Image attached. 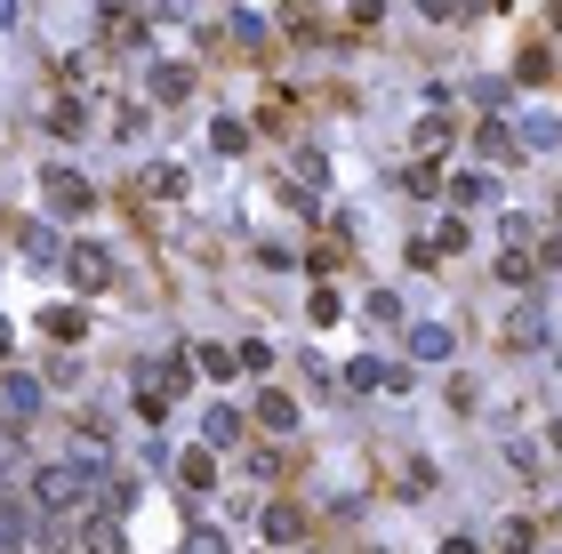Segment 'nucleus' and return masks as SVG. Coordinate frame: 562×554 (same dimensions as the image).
<instances>
[{"instance_id":"nucleus-12","label":"nucleus","mask_w":562,"mask_h":554,"mask_svg":"<svg viewBox=\"0 0 562 554\" xmlns=\"http://www.w3.org/2000/svg\"><path fill=\"white\" fill-rule=\"evenodd\" d=\"M177 482H185V490H217V450H201V442H193V450L177 458Z\"/></svg>"},{"instance_id":"nucleus-30","label":"nucleus","mask_w":562,"mask_h":554,"mask_svg":"<svg viewBox=\"0 0 562 554\" xmlns=\"http://www.w3.org/2000/svg\"><path fill=\"white\" fill-rule=\"evenodd\" d=\"M145 193H170L177 201L185 193V169H145Z\"/></svg>"},{"instance_id":"nucleus-4","label":"nucleus","mask_w":562,"mask_h":554,"mask_svg":"<svg viewBox=\"0 0 562 554\" xmlns=\"http://www.w3.org/2000/svg\"><path fill=\"white\" fill-rule=\"evenodd\" d=\"M65 274H73V290H80V298H105V281H113V250H105V241H65Z\"/></svg>"},{"instance_id":"nucleus-42","label":"nucleus","mask_w":562,"mask_h":554,"mask_svg":"<svg viewBox=\"0 0 562 554\" xmlns=\"http://www.w3.org/2000/svg\"><path fill=\"white\" fill-rule=\"evenodd\" d=\"M554 522H562V515H554Z\"/></svg>"},{"instance_id":"nucleus-25","label":"nucleus","mask_w":562,"mask_h":554,"mask_svg":"<svg viewBox=\"0 0 562 554\" xmlns=\"http://www.w3.org/2000/svg\"><path fill=\"white\" fill-rule=\"evenodd\" d=\"M419 153H426V161H434V153H450V121H442V113H426V121H419Z\"/></svg>"},{"instance_id":"nucleus-11","label":"nucleus","mask_w":562,"mask_h":554,"mask_svg":"<svg viewBox=\"0 0 562 554\" xmlns=\"http://www.w3.org/2000/svg\"><path fill=\"white\" fill-rule=\"evenodd\" d=\"M474 153L498 161V169H507V161H523V146H514V129H507V121H483V129H474Z\"/></svg>"},{"instance_id":"nucleus-14","label":"nucleus","mask_w":562,"mask_h":554,"mask_svg":"<svg viewBox=\"0 0 562 554\" xmlns=\"http://www.w3.org/2000/svg\"><path fill=\"white\" fill-rule=\"evenodd\" d=\"M514 146H530V153H554V146H562V121H554V113H530L523 129H514Z\"/></svg>"},{"instance_id":"nucleus-34","label":"nucleus","mask_w":562,"mask_h":554,"mask_svg":"<svg viewBox=\"0 0 562 554\" xmlns=\"http://www.w3.org/2000/svg\"><path fill=\"white\" fill-rule=\"evenodd\" d=\"M97 16H105V25H129V0H97Z\"/></svg>"},{"instance_id":"nucleus-2","label":"nucleus","mask_w":562,"mask_h":554,"mask_svg":"<svg viewBox=\"0 0 562 554\" xmlns=\"http://www.w3.org/2000/svg\"><path fill=\"white\" fill-rule=\"evenodd\" d=\"M40 201H49L57 217H89L97 210V185L80 169H65V161H49V169H40Z\"/></svg>"},{"instance_id":"nucleus-3","label":"nucleus","mask_w":562,"mask_h":554,"mask_svg":"<svg viewBox=\"0 0 562 554\" xmlns=\"http://www.w3.org/2000/svg\"><path fill=\"white\" fill-rule=\"evenodd\" d=\"M40 539H49V515H40L33 499H9V490H0V554H33Z\"/></svg>"},{"instance_id":"nucleus-10","label":"nucleus","mask_w":562,"mask_h":554,"mask_svg":"<svg viewBox=\"0 0 562 554\" xmlns=\"http://www.w3.org/2000/svg\"><path fill=\"white\" fill-rule=\"evenodd\" d=\"M258 530H265V546H298V539H305V522H298V506H289V499H274V506H265V515H258Z\"/></svg>"},{"instance_id":"nucleus-17","label":"nucleus","mask_w":562,"mask_h":554,"mask_svg":"<svg viewBox=\"0 0 562 554\" xmlns=\"http://www.w3.org/2000/svg\"><path fill=\"white\" fill-rule=\"evenodd\" d=\"M40 330H49V338H89V314H80V305H49V314H40Z\"/></svg>"},{"instance_id":"nucleus-37","label":"nucleus","mask_w":562,"mask_h":554,"mask_svg":"<svg viewBox=\"0 0 562 554\" xmlns=\"http://www.w3.org/2000/svg\"><path fill=\"white\" fill-rule=\"evenodd\" d=\"M547 25H554V40H562V0H547Z\"/></svg>"},{"instance_id":"nucleus-21","label":"nucleus","mask_w":562,"mask_h":554,"mask_svg":"<svg viewBox=\"0 0 562 554\" xmlns=\"http://www.w3.org/2000/svg\"><path fill=\"white\" fill-rule=\"evenodd\" d=\"M225 40H234V49H258V40H265V16H258V9H234V16H225Z\"/></svg>"},{"instance_id":"nucleus-24","label":"nucleus","mask_w":562,"mask_h":554,"mask_svg":"<svg viewBox=\"0 0 562 554\" xmlns=\"http://www.w3.org/2000/svg\"><path fill=\"white\" fill-rule=\"evenodd\" d=\"M258 418L274 426V435H298V402L289 394H258Z\"/></svg>"},{"instance_id":"nucleus-6","label":"nucleus","mask_w":562,"mask_h":554,"mask_svg":"<svg viewBox=\"0 0 562 554\" xmlns=\"http://www.w3.org/2000/svg\"><path fill=\"white\" fill-rule=\"evenodd\" d=\"M0 410H9V418H40V410H49L33 369H9V378H0Z\"/></svg>"},{"instance_id":"nucleus-26","label":"nucleus","mask_w":562,"mask_h":554,"mask_svg":"<svg viewBox=\"0 0 562 554\" xmlns=\"http://www.w3.org/2000/svg\"><path fill=\"white\" fill-rule=\"evenodd\" d=\"M210 146H217V153H241V146H249V129H241L234 113H217V129H210Z\"/></svg>"},{"instance_id":"nucleus-35","label":"nucleus","mask_w":562,"mask_h":554,"mask_svg":"<svg viewBox=\"0 0 562 554\" xmlns=\"http://www.w3.org/2000/svg\"><path fill=\"white\" fill-rule=\"evenodd\" d=\"M419 16H434V25H442V16H458V0H419Z\"/></svg>"},{"instance_id":"nucleus-40","label":"nucleus","mask_w":562,"mask_h":554,"mask_svg":"<svg viewBox=\"0 0 562 554\" xmlns=\"http://www.w3.org/2000/svg\"><path fill=\"white\" fill-rule=\"evenodd\" d=\"M554 210H562V201H554Z\"/></svg>"},{"instance_id":"nucleus-32","label":"nucleus","mask_w":562,"mask_h":554,"mask_svg":"<svg viewBox=\"0 0 562 554\" xmlns=\"http://www.w3.org/2000/svg\"><path fill=\"white\" fill-rule=\"evenodd\" d=\"M289 169H298L305 185H314V193H322V185H329V169H322V153H298V161H289Z\"/></svg>"},{"instance_id":"nucleus-41","label":"nucleus","mask_w":562,"mask_h":554,"mask_svg":"<svg viewBox=\"0 0 562 554\" xmlns=\"http://www.w3.org/2000/svg\"><path fill=\"white\" fill-rule=\"evenodd\" d=\"M554 362H562V354H554Z\"/></svg>"},{"instance_id":"nucleus-19","label":"nucleus","mask_w":562,"mask_h":554,"mask_svg":"<svg viewBox=\"0 0 562 554\" xmlns=\"http://www.w3.org/2000/svg\"><path fill=\"white\" fill-rule=\"evenodd\" d=\"M234 345H193V378H234Z\"/></svg>"},{"instance_id":"nucleus-39","label":"nucleus","mask_w":562,"mask_h":554,"mask_svg":"<svg viewBox=\"0 0 562 554\" xmlns=\"http://www.w3.org/2000/svg\"><path fill=\"white\" fill-rule=\"evenodd\" d=\"M9 345H16V330H9V314H0V354H9Z\"/></svg>"},{"instance_id":"nucleus-38","label":"nucleus","mask_w":562,"mask_h":554,"mask_svg":"<svg viewBox=\"0 0 562 554\" xmlns=\"http://www.w3.org/2000/svg\"><path fill=\"white\" fill-rule=\"evenodd\" d=\"M16 25V0H0V33H9Z\"/></svg>"},{"instance_id":"nucleus-15","label":"nucleus","mask_w":562,"mask_h":554,"mask_svg":"<svg viewBox=\"0 0 562 554\" xmlns=\"http://www.w3.org/2000/svg\"><path fill=\"white\" fill-rule=\"evenodd\" d=\"M25 257L33 265H65V234H57V225H25Z\"/></svg>"},{"instance_id":"nucleus-13","label":"nucleus","mask_w":562,"mask_h":554,"mask_svg":"<svg viewBox=\"0 0 562 554\" xmlns=\"http://www.w3.org/2000/svg\"><path fill=\"white\" fill-rule=\"evenodd\" d=\"M241 442V410L225 402V410H210V418H201V450H234Z\"/></svg>"},{"instance_id":"nucleus-18","label":"nucleus","mask_w":562,"mask_h":554,"mask_svg":"<svg viewBox=\"0 0 562 554\" xmlns=\"http://www.w3.org/2000/svg\"><path fill=\"white\" fill-rule=\"evenodd\" d=\"M153 386H161V394H185V386H193V354H170V362H153Z\"/></svg>"},{"instance_id":"nucleus-7","label":"nucleus","mask_w":562,"mask_h":554,"mask_svg":"<svg viewBox=\"0 0 562 554\" xmlns=\"http://www.w3.org/2000/svg\"><path fill=\"white\" fill-rule=\"evenodd\" d=\"M402 345H410L419 362H450V354H458V338L442 330V322H410V330H402Z\"/></svg>"},{"instance_id":"nucleus-23","label":"nucleus","mask_w":562,"mask_h":554,"mask_svg":"<svg viewBox=\"0 0 562 554\" xmlns=\"http://www.w3.org/2000/svg\"><path fill=\"white\" fill-rule=\"evenodd\" d=\"M498 281H514V290H530V281H538V257H530V250H514V241H507V257H498Z\"/></svg>"},{"instance_id":"nucleus-8","label":"nucleus","mask_w":562,"mask_h":554,"mask_svg":"<svg viewBox=\"0 0 562 554\" xmlns=\"http://www.w3.org/2000/svg\"><path fill=\"white\" fill-rule=\"evenodd\" d=\"M346 386H353V394H378V386H386V394H402L410 378H402V369H394V362H370V354H362V362L346 369Z\"/></svg>"},{"instance_id":"nucleus-1","label":"nucleus","mask_w":562,"mask_h":554,"mask_svg":"<svg viewBox=\"0 0 562 554\" xmlns=\"http://www.w3.org/2000/svg\"><path fill=\"white\" fill-rule=\"evenodd\" d=\"M97 490H105L97 458H65V466H40V475H33V506H40V515H80Z\"/></svg>"},{"instance_id":"nucleus-28","label":"nucleus","mask_w":562,"mask_h":554,"mask_svg":"<svg viewBox=\"0 0 562 554\" xmlns=\"http://www.w3.org/2000/svg\"><path fill=\"white\" fill-rule=\"evenodd\" d=\"M362 314H370V322H402V298H394V290H370Z\"/></svg>"},{"instance_id":"nucleus-9","label":"nucleus","mask_w":562,"mask_h":554,"mask_svg":"<svg viewBox=\"0 0 562 554\" xmlns=\"http://www.w3.org/2000/svg\"><path fill=\"white\" fill-rule=\"evenodd\" d=\"M507 345H514V354H530V345H547V314H538L530 298H523V305L507 314Z\"/></svg>"},{"instance_id":"nucleus-36","label":"nucleus","mask_w":562,"mask_h":554,"mask_svg":"<svg viewBox=\"0 0 562 554\" xmlns=\"http://www.w3.org/2000/svg\"><path fill=\"white\" fill-rule=\"evenodd\" d=\"M442 554H483V539H474V530H458V539H450Z\"/></svg>"},{"instance_id":"nucleus-31","label":"nucleus","mask_w":562,"mask_h":554,"mask_svg":"<svg viewBox=\"0 0 562 554\" xmlns=\"http://www.w3.org/2000/svg\"><path fill=\"white\" fill-rule=\"evenodd\" d=\"M177 554H234V546H225V530H193V539H185Z\"/></svg>"},{"instance_id":"nucleus-20","label":"nucleus","mask_w":562,"mask_h":554,"mask_svg":"<svg viewBox=\"0 0 562 554\" xmlns=\"http://www.w3.org/2000/svg\"><path fill=\"white\" fill-rule=\"evenodd\" d=\"M450 201H458V210H483V201H490V169H466V177H450Z\"/></svg>"},{"instance_id":"nucleus-22","label":"nucleus","mask_w":562,"mask_h":554,"mask_svg":"<svg viewBox=\"0 0 562 554\" xmlns=\"http://www.w3.org/2000/svg\"><path fill=\"white\" fill-rule=\"evenodd\" d=\"M49 129H57V137H80V129H89V105H80V97H57V105H49Z\"/></svg>"},{"instance_id":"nucleus-33","label":"nucleus","mask_w":562,"mask_h":554,"mask_svg":"<svg viewBox=\"0 0 562 554\" xmlns=\"http://www.w3.org/2000/svg\"><path fill=\"white\" fill-rule=\"evenodd\" d=\"M89 554H121V530L113 522H89Z\"/></svg>"},{"instance_id":"nucleus-27","label":"nucleus","mask_w":562,"mask_h":554,"mask_svg":"<svg viewBox=\"0 0 562 554\" xmlns=\"http://www.w3.org/2000/svg\"><path fill=\"white\" fill-rule=\"evenodd\" d=\"M305 314H314V322H322V330H329V322H338V314H346V298H338V290H314V298H305Z\"/></svg>"},{"instance_id":"nucleus-29","label":"nucleus","mask_w":562,"mask_h":554,"mask_svg":"<svg viewBox=\"0 0 562 554\" xmlns=\"http://www.w3.org/2000/svg\"><path fill=\"white\" fill-rule=\"evenodd\" d=\"M234 362L249 369V378H265V369H274V345H258V338H249V345H241V354H234Z\"/></svg>"},{"instance_id":"nucleus-5","label":"nucleus","mask_w":562,"mask_h":554,"mask_svg":"<svg viewBox=\"0 0 562 554\" xmlns=\"http://www.w3.org/2000/svg\"><path fill=\"white\" fill-rule=\"evenodd\" d=\"M145 97H153V105H177V97H193V65H185V56H161V65L145 73Z\"/></svg>"},{"instance_id":"nucleus-16","label":"nucleus","mask_w":562,"mask_h":554,"mask_svg":"<svg viewBox=\"0 0 562 554\" xmlns=\"http://www.w3.org/2000/svg\"><path fill=\"white\" fill-rule=\"evenodd\" d=\"M498 554H538V522L530 515H507V522H498Z\"/></svg>"}]
</instances>
